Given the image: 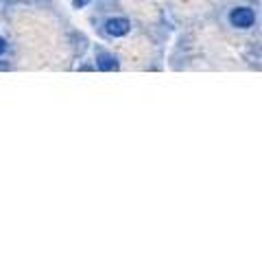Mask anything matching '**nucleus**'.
<instances>
[{
	"label": "nucleus",
	"instance_id": "1",
	"mask_svg": "<svg viewBox=\"0 0 262 262\" xmlns=\"http://www.w3.org/2000/svg\"><path fill=\"white\" fill-rule=\"evenodd\" d=\"M94 61H96V68L103 70V72H114V70L120 68L118 57L114 53H110V51H105V48H101V46L94 48Z\"/></svg>",
	"mask_w": 262,
	"mask_h": 262
},
{
	"label": "nucleus",
	"instance_id": "2",
	"mask_svg": "<svg viewBox=\"0 0 262 262\" xmlns=\"http://www.w3.org/2000/svg\"><path fill=\"white\" fill-rule=\"evenodd\" d=\"M103 31L107 33L110 37H125L131 31V24L127 18H107L103 24Z\"/></svg>",
	"mask_w": 262,
	"mask_h": 262
},
{
	"label": "nucleus",
	"instance_id": "3",
	"mask_svg": "<svg viewBox=\"0 0 262 262\" xmlns=\"http://www.w3.org/2000/svg\"><path fill=\"white\" fill-rule=\"evenodd\" d=\"M229 22L234 24L236 29H249L253 22H256V15L249 7H238V9H234L229 13Z\"/></svg>",
	"mask_w": 262,
	"mask_h": 262
},
{
	"label": "nucleus",
	"instance_id": "4",
	"mask_svg": "<svg viewBox=\"0 0 262 262\" xmlns=\"http://www.w3.org/2000/svg\"><path fill=\"white\" fill-rule=\"evenodd\" d=\"M7 51H9V42H7V39H5L3 35H0V57H3Z\"/></svg>",
	"mask_w": 262,
	"mask_h": 262
},
{
	"label": "nucleus",
	"instance_id": "5",
	"mask_svg": "<svg viewBox=\"0 0 262 262\" xmlns=\"http://www.w3.org/2000/svg\"><path fill=\"white\" fill-rule=\"evenodd\" d=\"M90 3H92V0H75L72 7H75V9H83V7H88Z\"/></svg>",
	"mask_w": 262,
	"mask_h": 262
}]
</instances>
